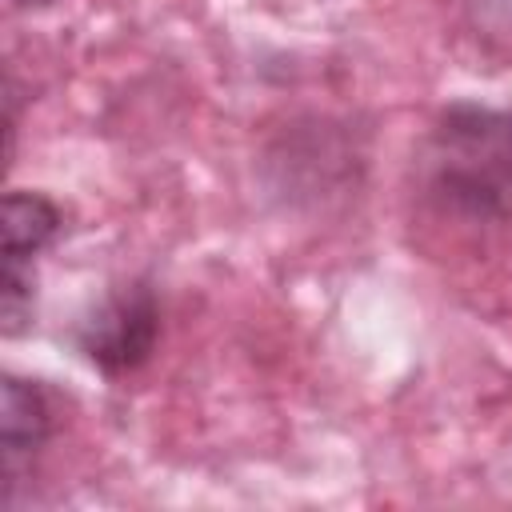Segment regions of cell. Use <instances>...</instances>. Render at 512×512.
I'll use <instances>...</instances> for the list:
<instances>
[{
    "label": "cell",
    "mask_w": 512,
    "mask_h": 512,
    "mask_svg": "<svg viewBox=\"0 0 512 512\" xmlns=\"http://www.w3.org/2000/svg\"><path fill=\"white\" fill-rule=\"evenodd\" d=\"M156 340V304L148 288L112 292L80 328V348L104 372L136 368Z\"/></svg>",
    "instance_id": "1"
},
{
    "label": "cell",
    "mask_w": 512,
    "mask_h": 512,
    "mask_svg": "<svg viewBox=\"0 0 512 512\" xmlns=\"http://www.w3.org/2000/svg\"><path fill=\"white\" fill-rule=\"evenodd\" d=\"M60 228V212L36 196V192H8L0 208V236H4V256L32 260Z\"/></svg>",
    "instance_id": "2"
},
{
    "label": "cell",
    "mask_w": 512,
    "mask_h": 512,
    "mask_svg": "<svg viewBox=\"0 0 512 512\" xmlns=\"http://www.w3.org/2000/svg\"><path fill=\"white\" fill-rule=\"evenodd\" d=\"M0 436H4V456L8 464L24 452H36L40 440L48 436V404L40 388L8 376L4 380V408H0Z\"/></svg>",
    "instance_id": "3"
},
{
    "label": "cell",
    "mask_w": 512,
    "mask_h": 512,
    "mask_svg": "<svg viewBox=\"0 0 512 512\" xmlns=\"http://www.w3.org/2000/svg\"><path fill=\"white\" fill-rule=\"evenodd\" d=\"M12 4H24V8H40V4H52V0H12Z\"/></svg>",
    "instance_id": "4"
}]
</instances>
